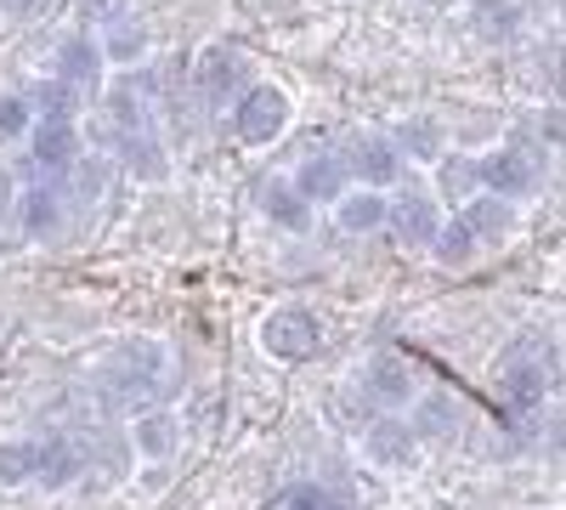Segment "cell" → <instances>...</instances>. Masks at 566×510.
<instances>
[{
  "label": "cell",
  "instance_id": "6da1fadb",
  "mask_svg": "<svg viewBox=\"0 0 566 510\" xmlns=\"http://www.w3.org/2000/svg\"><path fill=\"white\" fill-rule=\"evenodd\" d=\"M340 165H346V176H352V188H380V194H391L397 181L408 176V159L397 154V143H391L386 131H357V136H346Z\"/></svg>",
  "mask_w": 566,
  "mask_h": 510
},
{
  "label": "cell",
  "instance_id": "7a4b0ae2",
  "mask_svg": "<svg viewBox=\"0 0 566 510\" xmlns=\"http://www.w3.org/2000/svg\"><path fill=\"white\" fill-rule=\"evenodd\" d=\"M290 97H283L277 85H250L239 103H232V136L239 143H250V148H266V143H277L283 131H290Z\"/></svg>",
  "mask_w": 566,
  "mask_h": 510
},
{
  "label": "cell",
  "instance_id": "3957f363",
  "mask_svg": "<svg viewBox=\"0 0 566 510\" xmlns=\"http://www.w3.org/2000/svg\"><path fill=\"white\" fill-rule=\"evenodd\" d=\"M261 346L277 357V363H306L317 357L323 346V323L306 312V306H272L261 318Z\"/></svg>",
  "mask_w": 566,
  "mask_h": 510
},
{
  "label": "cell",
  "instance_id": "277c9868",
  "mask_svg": "<svg viewBox=\"0 0 566 510\" xmlns=\"http://www.w3.org/2000/svg\"><path fill=\"white\" fill-rule=\"evenodd\" d=\"M154 91H159V69H125L108 91H97L108 125L114 131H154Z\"/></svg>",
  "mask_w": 566,
  "mask_h": 510
},
{
  "label": "cell",
  "instance_id": "5b68a950",
  "mask_svg": "<svg viewBox=\"0 0 566 510\" xmlns=\"http://www.w3.org/2000/svg\"><path fill=\"white\" fill-rule=\"evenodd\" d=\"M357 392L380 408V414H402L413 397H419V381H413V363L397 357V352H374L357 375Z\"/></svg>",
  "mask_w": 566,
  "mask_h": 510
},
{
  "label": "cell",
  "instance_id": "8992f818",
  "mask_svg": "<svg viewBox=\"0 0 566 510\" xmlns=\"http://www.w3.org/2000/svg\"><path fill=\"white\" fill-rule=\"evenodd\" d=\"M476 176H482V194H493V199H510V205H522V199H533L538 194V165L527 159V154H515V148H488V154H476Z\"/></svg>",
  "mask_w": 566,
  "mask_h": 510
},
{
  "label": "cell",
  "instance_id": "52a82bcc",
  "mask_svg": "<svg viewBox=\"0 0 566 510\" xmlns=\"http://www.w3.org/2000/svg\"><path fill=\"white\" fill-rule=\"evenodd\" d=\"M52 80H63L74 97H97V91L108 85V63H103V45H97V34H85V29H74V34H63V45H57V74Z\"/></svg>",
  "mask_w": 566,
  "mask_h": 510
},
{
  "label": "cell",
  "instance_id": "ba28073f",
  "mask_svg": "<svg viewBox=\"0 0 566 510\" xmlns=\"http://www.w3.org/2000/svg\"><path fill=\"white\" fill-rule=\"evenodd\" d=\"M250 85H255L250 63H244V52H232V45H210V52L199 58V97L210 108H232Z\"/></svg>",
  "mask_w": 566,
  "mask_h": 510
},
{
  "label": "cell",
  "instance_id": "9c48e42d",
  "mask_svg": "<svg viewBox=\"0 0 566 510\" xmlns=\"http://www.w3.org/2000/svg\"><path fill=\"white\" fill-rule=\"evenodd\" d=\"M386 227L402 239V244H431V233L442 227V210L431 199V188H419V181H408V188L386 194Z\"/></svg>",
  "mask_w": 566,
  "mask_h": 510
},
{
  "label": "cell",
  "instance_id": "30bf717a",
  "mask_svg": "<svg viewBox=\"0 0 566 510\" xmlns=\"http://www.w3.org/2000/svg\"><path fill=\"white\" fill-rule=\"evenodd\" d=\"M363 459L374 471H408L419 459V437L402 414H380V420H368L363 431Z\"/></svg>",
  "mask_w": 566,
  "mask_h": 510
},
{
  "label": "cell",
  "instance_id": "8fae6325",
  "mask_svg": "<svg viewBox=\"0 0 566 510\" xmlns=\"http://www.w3.org/2000/svg\"><path fill=\"white\" fill-rule=\"evenodd\" d=\"M80 154H85L80 125H52V119H34V125H29V165H34L45 181H63Z\"/></svg>",
  "mask_w": 566,
  "mask_h": 510
},
{
  "label": "cell",
  "instance_id": "7c38bea8",
  "mask_svg": "<svg viewBox=\"0 0 566 510\" xmlns=\"http://www.w3.org/2000/svg\"><path fill=\"white\" fill-rule=\"evenodd\" d=\"M103 368H108L114 392H148L159 381V368H165V346L159 341H119Z\"/></svg>",
  "mask_w": 566,
  "mask_h": 510
},
{
  "label": "cell",
  "instance_id": "4fadbf2b",
  "mask_svg": "<svg viewBox=\"0 0 566 510\" xmlns=\"http://www.w3.org/2000/svg\"><path fill=\"white\" fill-rule=\"evenodd\" d=\"M12 221L23 227V239H34V244L57 239L63 233V188H57V181H34V188H23L18 205H12Z\"/></svg>",
  "mask_w": 566,
  "mask_h": 510
},
{
  "label": "cell",
  "instance_id": "5bb4252c",
  "mask_svg": "<svg viewBox=\"0 0 566 510\" xmlns=\"http://www.w3.org/2000/svg\"><path fill=\"white\" fill-rule=\"evenodd\" d=\"M80 477H85V448H80L74 437H45V443H34V477H29V482H40L45 493H69Z\"/></svg>",
  "mask_w": 566,
  "mask_h": 510
},
{
  "label": "cell",
  "instance_id": "9a60e30c",
  "mask_svg": "<svg viewBox=\"0 0 566 510\" xmlns=\"http://www.w3.org/2000/svg\"><path fill=\"white\" fill-rule=\"evenodd\" d=\"M250 199H255V210H261L272 227H283V233H306V227H312V205H306L283 176H255V181H250Z\"/></svg>",
  "mask_w": 566,
  "mask_h": 510
},
{
  "label": "cell",
  "instance_id": "2e32d148",
  "mask_svg": "<svg viewBox=\"0 0 566 510\" xmlns=\"http://www.w3.org/2000/svg\"><path fill=\"white\" fill-rule=\"evenodd\" d=\"M549 386H555V381H549L544 357H527L522 346L504 352V363H499V392H504V403L533 408V403H544V392H549Z\"/></svg>",
  "mask_w": 566,
  "mask_h": 510
},
{
  "label": "cell",
  "instance_id": "e0dca14e",
  "mask_svg": "<svg viewBox=\"0 0 566 510\" xmlns=\"http://www.w3.org/2000/svg\"><path fill=\"white\" fill-rule=\"evenodd\" d=\"M125 443H130V454H142V459H170L176 454V443H181V420L170 408H142L136 420L125 426Z\"/></svg>",
  "mask_w": 566,
  "mask_h": 510
},
{
  "label": "cell",
  "instance_id": "ac0fdd59",
  "mask_svg": "<svg viewBox=\"0 0 566 510\" xmlns=\"http://www.w3.org/2000/svg\"><path fill=\"white\" fill-rule=\"evenodd\" d=\"M290 188H295V194H301L306 205H335V199H340V194L352 188V176H346L340 154H306Z\"/></svg>",
  "mask_w": 566,
  "mask_h": 510
},
{
  "label": "cell",
  "instance_id": "d6986e66",
  "mask_svg": "<svg viewBox=\"0 0 566 510\" xmlns=\"http://www.w3.org/2000/svg\"><path fill=\"white\" fill-rule=\"evenodd\" d=\"M114 154L136 181H165L170 176V154L159 143V131H114Z\"/></svg>",
  "mask_w": 566,
  "mask_h": 510
},
{
  "label": "cell",
  "instance_id": "ffe728a7",
  "mask_svg": "<svg viewBox=\"0 0 566 510\" xmlns=\"http://www.w3.org/2000/svg\"><path fill=\"white\" fill-rule=\"evenodd\" d=\"M459 221L470 227V239L488 250V244H499V239L515 233V205L510 199H493V194H476V199L459 205Z\"/></svg>",
  "mask_w": 566,
  "mask_h": 510
},
{
  "label": "cell",
  "instance_id": "44dd1931",
  "mask_svg": "<svg viewBox=\"0 0 566 510\" xmlns=\"http://www.w3.org/2000/svg\"><path fill=\"white\" fill-rule=\"evenodd\" d=\"M391 143H397V154H402V159L437 165V159L448 154V131H442L431 114H413V119H402V125L391 131Z\"/></svg>",
  "mask_w": 566,
  "mask_h": 510
},
{
  "label": "cell",
  "instance_id": "7402d4cb",
  "mask_svg": "<svg viewBox=\"0 0 566 510\" xmlns=\"http://www.w3.org/2000/svg\"><path fill=\"white\" fill-rule=\"evenodd\" d=\"M424 250H431V261H437V267H448V272L476 267V256H482V244L470 239V227H464L459 216H442V227L431 233V244H424Z\"/></svg>",
  "mask_w": 566,
  "mask_h": 510
},
{
  "label": "cell",
  "instance_id": "603a6c76",
  "mask_svg": "<svg viewBox=\"0 0 566 510\" xmlns=\"http://www.w3.org/2000/svg\"><path fill=\"white\" fill-rule=\"evenodd\" d=\"M23 103L34 119H52V125H80V114H85V97H74L63 80H40Z\"/></svg>",
  "mask_w": 566,
  "mask_h": 510
},
{
  "label": "cell",
  "instance_id": "cb8c5ba5",
  "mask_svg": "<svg viewBox=\"0 0 566 510\" xmlns=\"http://www.w3.org/2000/svg\"><path fill=\"white\" fill-rule=\"evenodd\" d=\"M103 63H119V69H136L142 58H148V29H142L130 12L125 18H114L108 29H103Z\"/></svg>",
  "mask_w": 566,
  "mask_h": 510
},
{
  "label": "cell",
  "instance_id": "d4e9b609",
  "mask_svg": "<svg viewBox=\"0 0 566 510\" xmlns=\"http://www.w3.org/2000/svg\"><path fill=\"white\" fill-rule=\"evenodd\" d=\"M335 216L346 233H374V227H386V194L380 188H346L335 199Z\"/></svg>",
  "mask_w": 566,
  "mask_h": 510
},
{
  "label": "cell",
  "instance_id": "484cf974",
  "mask_svg": "<svg viewBox=\"0 0 566 510\" xmlns=\"http://www.w3.org/2000/svg\"><path fill=\"white\" fill-rule=\"evenodd\" d=\"M482 194V176H476V154H442L437 159V194L431 199H476Z\"/></svg>",
  "mask_w": 566,
  "mask_h": 510
},
{
  "label": "cell",
  "instance_id": "4316f807",
  "mask_svg": "<svg viewBox=\"0 0 566 510\" xmlns=\"http://www.w3.org/2000/svg\"><path fill=\"white\" fill-rule=\"evenodd\" d=\"M522 12H515V0H470V29L482 40H510Z\"/></svg>",
  "mask_w": 566,
  "mask_h": 510
},
{
  "label": "cell",
  "instance_id": "83f0119b",
  "mask_svg": "<svg viewBox=\"0 0 566 510\" xmlns=\"http://www.w3.org/2000/svg\"><path fill=\"white\" fill-rule=\"evenodd\" d=\"M453 431H459V403H453V397H424V403H419V420H413V437L448 443Z\"/></svg>",
  "mask_w": 566,
  "mask_h": 510
},
{
  "label": "cell",
  "instance_id": "f1b7e54d",
  "mask_svg": "<svg viewBox=\"0 0 566 510\" xmlns=\"http://www.w3.org/2000/svg\"><path fill=\"white\" fill-rule=\"evenodd\" d=\"M283 510H352V493L335 482H301V488H290Z\"/></svg>",
  "mask_w": 566,
  "mask_h": 510
},
{
  "label": "cell",
  "instance_id": "f546056e",
  "mask_svg": "<svg viewBox=\"0 0 566 510\" xmlns=\"http://www.w3.org/2000/svg\"><path fill=\"white\" fill-rule=\"evenodd\" d=\"M34 477V443H0V488H23Z\"/></svg>",
  "mask_w": 566,
  "mask_h": 510
},
{
  "label": "cell",
  "instance_id": "4dcf8cb0",
  "mask_svg": "<svg viewBox=\"0 0 566 510\" xmlns=\"http://www.w3.org/2000/svg\"><path fill=\"white\" fill-rule=\"evenodd\" d=\"M29 125H34V114L23 97H0V143H23Z\"/></svg>",
  "mask_w": 566,
  "mask_h": 510
},
{
  "label": "cell",
  "instance_id": "1f68e13d",
  "mask_svg": "<svg viewBox=\"0 0 566 510\" xmlns=\"http://www.w3.org/2000/svg\"><path fill=\"white\" fill-rule=\"evenodd\" d=\"M74 12H80V23L91 34V29H108L114 18H125L130 7H125V0H74Z\"/></svg>",
  "mask_w": 566,
  "mask_h": 510
},
{
  "label": "cell",
  "instance_id": "d6a6232c",
  "mask_svg": "<svg viewBox=\"0 0 566 510\" xmlns=\"http://www.w3.org/2000/svg\"><path fill=\"white\" fill-rule=\"evenodd\" d=\"M12 205H18V188H12V176H7V170H0V227H7V221H12Z\"/></svg>",
  "mask_w": 566,
  "mask_h": 510
}]
</instances>
